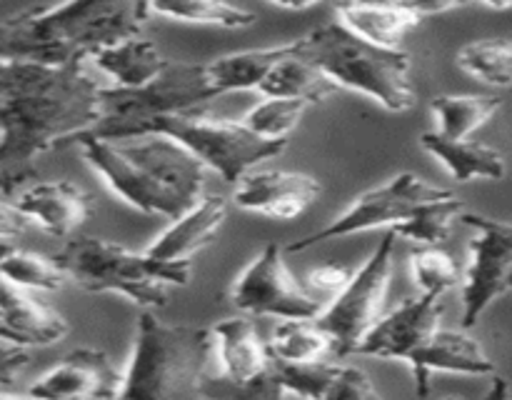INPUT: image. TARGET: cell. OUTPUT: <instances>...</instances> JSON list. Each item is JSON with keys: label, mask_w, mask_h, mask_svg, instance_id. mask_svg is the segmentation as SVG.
Masks as SVG:
<instances>
[{"label": "cell", "mask_w": 512, "mask_h": 400, "mask_svg": "<svg viewBox=\"0 0 512 400\" xmlns=\"http://www.w3.org/2000/svg\"><path fill=\"white\" fill-rule=\"evenodd\" d=\"M100 85L83 68L0 60V193L38 180L35 160L98 123Z\"/></svg>", "instance_id": "obj_1"}, {"label": "cell", "mask_w": 512, "mask_h": 400, "mask_svg": "<svg viewBox=\"0 0 512 400\" xmlns=\"http://www.w3.org/2000/svg\"><path fill=\"white\" fill-rule=\"evenodd\" d=\"M150 18L148 3L135 0L30 5L0 20V60L78 68L103 48L143 35Z\"/></svg>", "instance_id": "obj_2"}, {"label": "cell", "mask_w": 512, "mask_h": 400, "mask_svg": "<svg viewBox=\"0 0 512 400\" xmlns=\"http://www.w3.org/2000/svg\"><path fill=\"white\" fill-rule=\"evenodd\" d=\"M83 158L130 208L178 220L205 188V168L163 135L135 140H80Z\"/></svg>", "instance_id": "obj_3"}, {"label": "cell", "mask_w": 512, "mask_h": 400, "mask_svg": "<svg viewBox=\"0 0 512 400\" xmlns=\"http://www.w3.org/2000/svg\"><path fill=\"white\" fill-rule=\"evenodd\" d=\"M210 363V328L168 325L143 310L118 400H198Z\"/></svg>", "instance_id": "obj_4"}, {"label": "cell", "mask_w": 512, "mask_h": 400, "mask_svg": "<svg viewBox=\"0 0 512 400\" xmlns=\"http://www.w3.org/2000/svg\"><path fill=\"white\" fill-rule=\"evenodd\" d=\"M295 53L315 65L338 90L368 95L390 113H408L418 105L410 55L405 50L375 48L338 20L295 40Z\"/></svg>", "instance_id": "obj_5"}, {"label": "cell", "mask_w": 512, "mask_h": 400, "mask_svg": "<svg viewBox=\"0 0 512 400\" xmlns=\"http://www.w3.org/2000/svg\"><path fill=\"white\" fill-rule=\"evenodd\" d=\"M50 258L63 270L65 280H73L78 288L120 293L145 310L165 308L168 288H183L193 275V260H155L145 250L135 253L115 240L88 235L70 238Z\"/></svg>", "instance_id": "obj_6"}, {"label": "cell", "mask_w": 512, "mask_h": 400, "mask_svg": "<svg viewBox=\"0 0 512 400\" xmlns=\"http://www.w3.org/2000/svg\"><path fill=\"white\" fill-rule=\"evenodd\" d=\"M98 123L68 143L80 140H135L145 123L163 115L195 113L200 105L218 98L208 80L205 63H175L165 68L150 83L140 88H100Z\"/></svg>", "instance_id": "obj_7"}, {"label": "cell", "mask_w": 512, "mask_h": 400, "mask_svg": "<svg viewBox=\"0 0 512 400\" xmlns=\"http://www.w3.org/2000/svg\"><path fill=\"white\" fill-rule=\"evenodd\" d=\"M163 135L188 150L205 170H215L225 183H240L250 168L275 158L288 143H268L245 130L240 120L208 118L198 113L163 115L140 128L138 138Z\"/></svg>", "instance_id": "obj_8"}, {"label": "cell", "mask_w": 512, "mask_h": 400, "mask_svg": "<svg viewBox=\"0 0 512 400\" xmlns=\"http://www.w3.org/2000/svg\"><path fill=\"white\" fill-rule=\"evenodd\" d=\"M395 233L385 230L370 258L360 265L343 290L325 305L318 323L330 333L338 358L353 355L365 335L383 318L385 298L395 270Z\"/></svg>", "instance_id": "obj_9"}, {"label": "cell", "mask_w": 512, "mask_h": 400, "mask_svg": "<svg viewBox=\"0 0 512 400\" xmlns=\"http://www.w3.org/2000/svg\"><path fill=\"white\" fill-rule=\"evenodd\" d=\"M445 195H450V190L430 185L428 180L418 178L415 173H400L395 178H390L385 185H380V188H373L360 195L345 213L330 220L328 225H323L315 233L293 240L283 250H288V253H303V250L325 243V240H338L345 238V235L365 233V230L378 228L393 230L395 225L408 220L410 213L418 205L430 203V200H440Z\"/></svg>", "instance_id": "obj_10"}, {"label": "cell", "mask_w": 512, "mask_h": 400, "mask_svg": "<svg viewBox=\"0 0 512 400\" xmlns=\"http://www.w3.org/2000/svg\"><path fill=\"white\" fill-rule=\"evenodd\" d=\"M283 245L268 243L253 263L240 273L233 285V305L255 318L313 320L325 310V303L310 293L283 258Z\"/></svg>", "instance_id": "obj_11"}, {"label": "cell", "mask_w": 512, "mask_h": 400, "mask_svg": "<svg viewBox=\"0 0 512 400\" xmlns=\"http://www.w3.org/2000/svg\"><path fill=\"white\" fill-rule=\"evenodd\" d=\"M475 230L470 240V263L463 273V328L470 330L490 305L512 293V223L480 213L460 215Z\"/></svg>", "instance_id": "obj_12"}, {"label": "cell", "mask_w": 512, "mask_h": 400, "mask_svg": "<svg viewBox=\"0 0 512 400\" xmlns=\"http://www.w3.org/2000/svg\"><path fill=\"white\" fill-rule=\"evenodd\" d=\"M440 320H443V298L438 295H418L405 300L375 323L353 355L410 363L438 333Z\"/></svg>", "instance_id": "obj_13"}, {"label": "cell", "mask_w": 512, "mask_h": 400, "mask_svg": "<svg viewBox=\"0 0 512 400\" xmlns=\"http://www.w3.org/2000/svg\"><path fill=\"white\" fill-rule=\"evenodd\" d=\"M123 370L113 365L108 353L95 348H75L30 385L35 400H118Z\"/></svg>", "instance_id": "obj_14"}, {"label": "cell", "mask_w": 512, "mask_h": 400, "mask_svg": "<svg viewBox=\"0 0 512 400\" xmlns=\"http://www.w3.org/2000/svg\"><path fill=\"white\" fill-rule=\"evenodd\" d=\"M460 8L455 3H343L335 5L338 23L365 43L383 50H400L410 30L430 15Z\"/></svg>", "instance_id": "obj_15"}, {"label": "cell", "mask_w": 512, "mask_h": 400, "mask_svg": "<svg viewBox=\"0 0 512 400\" xmlns=\"http://www.w3.org/2000/svg\"><path fill=\"white\" fill-rule=\"evenodd\" d=\"M323 193L318 178L290 170L248 173L235 188V205L250 213L275 220H293L303 215Z\"/></svg>", "instance_id": "obj_16"}, {"label": "cell", "mask_w": 512, "mask_h": 400, "mask_svg": "<svg viewBox=\"0 0 512 400\" xmlns=\"http://www.w3.org/2000/svg\"><path fill=\"white\" fill-rule=\"evenodd\" d=\"M408 365L413 370L415 395L418 398H428L430 395L433 373L473 375V378H493V375H498L495 363L485 353L483 345L465 330L440 328Z\"/></svg>", "instance_id": "obj_17"}, {"label": "cell", "mask_w": 512, "mask_h": 400, "mask_svg": "<svg viewBox=\"0 0 512 400\" xmlns=\"http://www.w3.org/2000/svg\"><path fill=\"white\" fill-rule=\"evenodd\" d=\"M15 208L53 238H68L93 215L95 203L70 180H43L15 198Z\"/></svg>", "instance_id": "obj_18"}, {"label": "cell", "mask_w": 512, "mask_h": 400, "mask_svg": "<svg viewBox=\"0 0 512 400\" xmlns=\"http://www.w3.org/2000/svg\"><path fill=\"white\" fill-rule=\"evenodd\" d=\"M275 373L298 400H383L365 370L338 360L308 365L275 363Z\"/></svg>", "instance_id": "obj_19"}, {"label": "cell", "mask_w": 512, "mask_h": 400, "mask_svg": "<svg viewBox=\"0 0 512 400\" xmlns=\"http://www.w3.org/2000/svg\"><path fill=\"white\" fill-rule=\"evenodd\" d=\"M68 320L30 290L0 280V343L30 348L53 345L68 335Z\"/></svg>", "instance_id": "obj_20"}, {"label": "cell", "mask_w": 512, "mask_h": 400, "mask_svg": "<svg viewBox=\"0 0 512 400\" xmlns=\"http://www.w3.org/2000/svg\"><path fill=\"white\" fill-rule=\"evenodd\" d=\"M213 358L218 360L220 378L230 383H248L273 370L275 360L258 325L250 318H225L210 328Z\"/></svg>", "instance_id": "obj_21"}, {"label": "cell", "mask_w": 512, "mask_h": 400, "mask_svg": "<svg viewBox=\"0 0 512 400\" xmlns=\"http://www.w3.org/2000/svg\"><path fill=\"white\" fill-rule=\"evenodd\" d=\"M228 218V200L223 195H203L193 208L145 248L155 260H190L198 250L213 243Z\"/></svg>", "instance_id": "obj_22"}, {"label": "cell", "mask_w": 512, "mask_h": 400, "mask_svg": "<svg viewBox=\"0 0 512 400\" xmlns=\"http://www.w3.org/2000/svg\"><path fill=\"white\" fill-rule=\"evenodd\" d=\"M420 148L433 155L458 183L485 178H505V155L493 145L475 143V140H445L438 133L428 130L420 135Z\"/></svg>", "instance_id": "obj_23"}, {"label": "cell", "mask_w": 512, "mask_h": 400, "mask_svg": "<svg viewBox=\"0 0 512 400\" xmlns=\"http://www.w3.org/2000/svg\"><path fill=\"white\" fill-rule=\"evenodd\" d=\"M290 48H293V40L260 50H240V53L210 60L205 63L210 85L218 95L233 93V90H260L270 70L290 53Z\"/></svg>", "instance_id": "obj_24"}, {"label": "cell", "mask_w": 512, "mask_h": 400, "mask_svg": "<svg viewBox=\"0 0 512 400\" xmlns=\"http://www.w3.org/2000/svg\"><path fill=\"white\" fill-rule=\"evenodd\" d=\"M90 60L113 80V88L128 90L150 83L165 68V63H168L160 55L158 45L150 38H143V35L128 38L118 45H110V48H103Z\"/></svg>", "instance_id": "obj_25"}, {"label": "cell", "mask_w": 512, "mask_h": 400, "mask_svg": "<svg viewBox=\"0 0 512 400\" xmlns=\"http://www.w3.org/2000/svg\"><path fill=\"white\" fill-rule=\"evenodd\" d=\"M258 93H263L265 98H283V100H300V103H323L330 95L338 93L333 83L320 73L315 65H310L308 60L300 58L295 53V40L290 53L275 65L268 73V78L263 80Z\"/></svg>", "instance_id": "obj_26"}, {"label": "cell", "mask_w": 512, "mask_h": 400, "mask_svg": "<svg viewBox=\"0 0 512 400\" xmlns=\"http://www.w3.org/2000/svg\"><path fill=\"white\" fill-rule=\"evenodd\" d=\"M268 348L278 365H308L340 360L328 330L318 320H283L275 325Z\"/></svg>", "instance_id": "obj_27"}, {"label": "cell", "mask_w": 512, "mask_h": 400, "mask_svg": "<svg viewBox=\"0 0 512 400\" xmlns=\"http://www.w3.org/2000/svg\"><path fill=\"white\" fill-rule=\"evenodd\" d=\"M500 95H438L430 103L435 130L445 140H468L503 108Z\"/></svg>", "instance_id": "obj_28"}, {"label": "cell", "mask_w": 512, "mask_h": 400, "mask_svg": "<svg viewBox=\"0 0 512 400\" xmlns=\"http://www.w3.org/2000/svg\"><path fill=\"white\" fill-rule=\"evenodd\" d=\"M463 213V200L455 198V195L450 193L440 200H430V203L418 205V208L410 213L408 220L395 225L393 233L395 238H405L410 240V243H418V248L420 245L438 248L440 243H445V240L450 238L455 220H460Z\"/></svg>", "instance_id": "obj_29"}, {"label": "cell", "mask_w": 512, "mask_h": 400, "mask_svg": "<svg viewBox=\"0 0 512 400\" xmlns=\"http://www.w3.org/2000/svg\"><path fill=\"white\" fill-rule=\"evenodd\" d=\"M148 8L150 15H160V18L225 30L250 28L255 23V15L250 10L230 3H213V0H163V3H148Z\"/></svg>", "instance_id": "obj_30"}, {"label": "cell", "mask_w": 512, "mask_h": 400, "mask_svg": "<svg viewBox=\"0 0 512 400\" xmlns=\"http://www.w3.org/2000/svg\"><path fill=\"white\" fill-rule=\"evenodd\" d=\"M308 103L300 100H283V98H265L263 103L253 105L248 113L240 118V125L258 135L260 140L268 143H288L290 133L298 128L300 118L308 110Z\"/></svg>", "instance_id": "obj_31"}, {"label": "cell", "mask_w": 512, "mask_h": 400, "mask_svg": "<svg viewBox=\"0 0 512 400\" xmlns=\"http://www.w3.org/2000/svg\"><path fill=\"white\" fill-rule=\"evenodd\" d=\"M458 65L483 83L510 88L512 43L510 40H475L458 50Z\"/></svg>", "instance_id": "obj_32"}, {"label": "cell", "mask_w": 512, "mask_h": 400, "mask_svg": "<svg viewBox=\"0 0 512 400\" xmlns=\"http://www.w3.org/2000/svg\"><path fill=\"white\" fill-rule=\"evenodd\" d=\"M0 280L23 290H60L65 275L53 258L10 248L0 260Z\"/></svg>", "instance_id": "obj_33"}, {"label": "cell", "mask_w": 512, "mask_h": 400, "mask_svg": "<svg viewBox=\"0 0 512 400\" xmlns=\"http://www.w3.org/2000/svg\"><path fill=\"white\" fill-rule=\"evenodd\" d=\"M410 270H413V283L418 285L420 295H438L443 298L448 290L463 283V268L455 263L450 253L430 245H420L410 255Z\"/></svg>", "instance_id": "obj_34"}, {"label": "cell", "mask_w": 512, "mask_h": 400, "mask_svg": "<svg viewBox=\"0 0 512 400\" xmlns=\"http://www.w3.org/2000/svg\"><path fill=\"white\" fill-rule=\"evenodd\" d=\"M200 398L205 400H290L293 395L285 390L280 383L278 373L268 370L260 378L248 380V383H230V380L220 378V375L210 373L200 385Z\"/></svg>", "instance_id": "obj_35"}, {"label": "cell", "mask_w": 512, "mask_h": 400, "mask_svg": "<svg viewBox=\"0 0 512 400\" xmlns=\"http://www.w3.org/2000/svg\"><path fill=\"white\" fill-rule=\"evenodd\" d=\"M355 270L350 268V265H343V263H323V265H315L313 270L308 273V285L305 288L310 290V293H315L320 298V295H338L340 290L348 285V280L353 278Z\"/></svg>", "instance_id": "obj_36"}, {"label": "cell", "mask_w": 512, "mask_h": 400, "mask_svg": "<svg viewBox=\"0 0 512 400\" xmlns=\"http://www.w3.org/2000/svg\"><path fill=\"white\" fill-rule=\"evenodd\" d=\"M30 355L18 345L0 343V385H13L15 378L28 368Z\"/></svg>", "instance_id": "obj_37"}, {"label": "cell", "mask_w": 512, "mask_h": 400, "mask_svg": "<svg viewBox=\"0 0 512 400\" xmlns=\"http://www.w3.org/2000/svg\"><path fill=\"white\" fill-rule=\"evenodd\" d=\"M28 225V218L15 208V203H0V240L18 238Z\"/></svg>", "instance_id": "obj_38"}, {"label": "cell", "mask_w": 512, "mask_h": 400, "mask_svg": "<svg viewBox=\"0 0 512 400\" xmlns=\"http://www.w3.org/2000/svg\"><path fill=\"white\" fill-rule=\"evenodd\" d=\"M480 400H512L510 383L505 378H500V375H493V383H490L488 393H485Z\"/></svg>", "instance_id": "obj_39"}, {"label": "cell", "mask_w": 512, "mask_h": 400, "mask_svg": "<svg viewBox=\"0 0 512 400\" xmlns=\"http://www.w3.org/2000/svg\"><path fill=\"white\" fill-rule=\"evenodd\" d=\"M273 8H278V10H308V8H315V3H303V5H285V3H273Z\"/></svg>", "instance_id": "obj_40"}, {"label": "cell", "mask_w": 512, "mask_h": 400, "mask_svg": "<svg viewBox=\"0 0 512 400\" xmlns=\"http://www.w3.org/2000/svg\"><path fill=\"white\" fill-rule=\"evenodd\" d=\"M0 400H35V398H30V395H15V393H3V390H0Z\"/></svg>", "instance_id": "obj_41"}, {"label": "cell", "mask_w": 512, "mask_h": 400, "mask_svg": "<svg viewBox=\"0 0 512 400\" xmlns=\"http://www.w3.org/2000/svg\"><path fill=\"white\" fill-rule=\"evenodd\" d=\"M8 250H10L8 243H0V260L5 258V253H8Z\"/></svg>", "instance_id": "obj_42"}]
</instances>
